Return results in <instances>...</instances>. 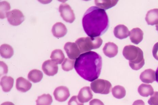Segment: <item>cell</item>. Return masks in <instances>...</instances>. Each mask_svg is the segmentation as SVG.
<instances>
[{
	"mask_svg": "<svg viewBox=\"0 0 158 105\" xmlns=\"http://www.w3.org/2000/svg\"><path fill=\"white\" fill-rule=\"evenodd\" d=\"M82 24L85 33L89 37H97L107 31L109 21L104 10L93 6L85 13L82 19Z\"/></svg>",
	"mask_w": 158,
	"mask_h": 105,
	"instance_id": "cell-1",
	"label": "cell"
},
{
	"mask_svg": "<svg viewBox=\"0 0 158 105\" xmlns=\"http://www.w3.org/2000/svg\"><path fill=\"white\" fill-rule=\"evenodd\" d=\"M102 64L101 56L96 52L90 51L81 54L76 59L74 68L81 78L92 82L99 77Z\"/></svg>",
	"mask_w": 158,
	"mask_h": 105,
	"instance_id": "cell-2",
	"label": "cell"
},
{
	"mask_svg": "<svg viewBox=\"0 0 158 105\" xmlns=\"http://www.w3.org/2000/svg\"><path fill=\"white\" fill-rule=\"evenodd\" d=\"M125 58L129 60L131 68L134 70H138L145 64L143 52L139 47L130 45L125 46L123 51Z\"/></svg>",
	"mask_w": 158,
	"mask_h": 105,
	"instance_id": "cell-3",
	"label": "cell"
},
{
	"mask_svg": "<svg viewBox=\"0 0 158 105\" xmlns=\"http://www.w3.org/2000/svg\"><path fill=\"white\" fill-rule=\"evenodd\" d=\"M103 43V40L100 37H81L75 41L80 49L81 53L90 51L94 49L99 48Z\"/></svg>",
	"mask_w": 158,
	"mask_h": 105,
	"instance_id": "cell-4",
	"label": "cell"
},
{
	"mask_svg": "<svg viewBox=\"0 0 158 105\" xmlns=\"http://www.w3.org/2000/svg\"><path fill=\"white\" fill-rule=\"evenodd\" d=\"M90 87L94 93L105 95L109 94L112 87L110 81L100 79L92 82Z\"/></svg>",
	"mask_w": 158,
	"mask_h": 105,
	"instance_id": "cell-5",
	"label": "cell"
},
{
	"mask_svg": "<svg viewBox=\"0 0 158 105\" xmlns=\"http://www.w3.org/2000/svg\"><path fill=\"white\" fill-rule=\"evenodd\" d=\"M59 11L61 17L67 22L72 23L75 19L73 11L70 5L66 3H62L59 6Z\"/></svg>",
	"mask_w": 158,
	"mask_h": 105,
	"instance_id": "cell-6",
	"label": "cell"
},
{
	"mask_svg": "<svg viewBox=\"0 0 158 105\" xmlns=\"http://www.w3.org/2000/svg\"><path fill=\"white\" fill-rule=\"evenodd\" d=\"M6 18L9 23L13 26L21 25L25 20L24 16L19 10L14 9L6 14Z\"/></svg>",
	"mask_w": 158,
	"mask_h": 105,
	"instance_id": "cell-7",
	"label": "cell"
},
{
	"mask_svg": "<svg viewBox=\"0 0 158 105\" xmlns=\"http://www.w3.org/2000/svg\"><path fill=\"white\" fill-rule=\"evenodd\" d=\"M64 49L68 57L72 60L77 59L81 53L77 45L74 42H67L64 45Z\"/></svg>",
	"mask_w": 158,
	"mask_h": 105,
	"instance_id": "cell-8",
	"label": "cell"
},
{
	"mask_svg": "<svg viewBox=\"0 0 158 105\" xmlns=\"http://www.w3.org/2000/svg\"><path fill=\"white\" fill-rule=\"evenodd\" d=\"M42 69L44 73L51 76L56 74L58 72V65L55 62L51 60L45 61L42 65Z\"/></svg>",
	"mask_w": 158,
	"mask_h": 105,
	"instance_id": "cell-9",
	"label": "cell"
},
{
	"mask_svg": "<svg viewBox=\"0 0 158 105\" xmlns=\"http://www.w3.org/2000/svg\"><path fill=\"white\" fill-rule=\"evenodd\" d=\"M55 99L60 102L66 101L70 96V91L66 87L61 86L56 88L53 93Z\"/></svg>",
	"mask_w": 158,
	"mask_h": 105,
	"instance_id": "cell-10",
	"label": "cell"
},
{
	"mask_svg": "<svg viewBox=\"0 0 158 105\" xmlns=\"http://www.w3.org/2000/svg\"><path fill=\"white\" fill-rule=\"evenodd\" d=\"M77 97L79 101L84 103L93 99V94L89 87H85L79 91Z\"/></svg>",
	"mask_w": 158,
	"mask_h": 105,
	"instance_id": "cell-11",
	"label": "cell"
},
{
	"mask_svg": "<svg viewBox=\"0 0 158 105\" xmlns=\"http://www.w3.org/2000/svg\"><path fill=\"white\" fill-rule=\"evenodd\" d=\"M52 32L54 37L59 38L64 37L67 34V29L64 24L58 22L52 26Z\"/></svg>",
	"mask_w": 158,
	"mask_h": 105,
	"instance_id": "cell-12",
	"label": "cell"
},
{
	"mask_svg": "<svg viewBox=\"0 0 158 105\" xmlns=\"http://www.w3.org/2000/svg\"><path fill=\"white\" fill-rule=\"evenodd\" d=\"M140 79L143 83H152L156 80V72L152 69H148L141 73Z\"/></svg>",
	"mask_w": 158,
	"mask_h": 105,
	"instance_id": "cell-13",
	"label": "cell"
},
{
	"mask_svg": "<svg viewBox=\"0 0 158 105\" xmlns=\"http://www.w3.org/2000/svg\"><path fill=\"white\" fill-rule=\"evenodd\" d=\"M114 33L115 37L116 38L123 39L129 37L130 32L126 26L123 25H119L114 28Z\"/></svg>",
	"mask_w": 158,
	"mask_h": 105,
	"instance_id": "cell-14",
	"label": "cell"
},
{
	"mask_svg": "<svg viewBox=\"0 0 158 105\" xmlns=\"http://www.w3.org/2000/svg\"><path fill=\"white\" fill-rule=\"evenodd\" d=\"M32 84L29 81L23 77H19L16 80V89L23 93L26 92L30 90Z\"/></svg>",
	"mask_w": 158,
	"mask_h": 105,
	"instance_id": "cell-15",
	"label": "cell"
},
{
	"mask_svg": "<svg viewBox=\"0 0 158 105\" xmlns=\"http://www.w3.org/2000/svg\"><path fill=\"white\" fill-rule=\"evenodd\" d=\"M104 54L107 57L111 58L116 56L118 53V47L112 42L106 44L103 49Z\"/></svg>",
	"mask_w": 158,
	"mask_h": 105,
	"instance_id": "cell-16",
	"label": "cell"
},
{
	"mask_svg": "<svg viewBox=\"0 0 158 105\" xmlns=\"http://www.w3.org/2000/svg\"><path fill=\"white\" fill-rule=\"evenodd\" d=\"M130 36L131 42L135 44L138 45L143 40V32L139 28H135L131 31Z\"/></svg>",
	"mask_w": 158,
	"mask_h": 105,
	"instance_id": "cell-17",
	"label": "cell"
},
{
	"mask_svg": "<svg viewBox=\"0 0 158 105\" xmlns=\"http://www.w3.org/2000/svg\"><path fill=\"white\" fill-rule=\"evenodd\" d=\"M145 19L148 25L158 24V9H152L148 11Z\"/></svg>",
	"mask_w": 158,
	"mask_h": 105,
	"instance_id": "cell-18",
	"label": "cell"
},
{
	"mask_svg": "<svg viewBox=\"0 0 158 105\" xmlns=\"http://www.w3.org/2000/svg\"><path fill=\"white\" fill-rule=\"evenodd\" d=\"M14 80L11 76H4L1 79V86L3 91L8 92L11 91L14 86Z\"/></svg>",
	"mask_w": 158,
	"mask_h": 105,
	"instance_id": "cell-19",
	"label": "cell"
},
{
	"mask_svg": "<svg viewBox=\"0 0 158 105\" xmlns=\"http://www.w3.org/2000/svg\"><path fill=\"white\" fill-rule=\"evenodd\" d=\"M138 91L140 95L143 97L152 96L154 93L153 88L151 85L144 84L140 85Z\"/></svg>",
	"mask_w": 158,
	"mask_h": 105,
	"instance_id": "cell-20",
	"label": "cell"
},
{
	"mask_svg": "<svg viewBox=\"0 0 158 105\" xmlns=\"http://www.w3.org/2000/svg\"><path fill=\"white\" fill-rule=\"evenodd\" d=\"M0 53L3 58L9 59L11 58L14 54V50L11 45L4 44L0 47Z\"/></svg>",
	"mask_w": 158,
	"mask_h": 105,
	"instance_id": "cell-21",
	"label": "cell"
},
{
	"mask_svg": "<svg viewBox=\"0 0 158 105\" xmlns=\"http://www.w3.org/2000/svg\"><path fill=\"white\" fill-rule=\"evenodd\" d=\"M43 77V74L40 70L34 69L29 72L28 75V79L33 83H35L40 82Z\"/></svg>",
	"mask_w": 158,
	"mask_h": 105,
	"instance_id": "cell-22",
	"label": "cell"
},
{
	"mask_svg": "<svg viewBox=\"0 0 158 105\" xmlns=\"http://www.w3.org/2000/svg\"><path fill=\"white\" fill-rule=\"evenodd\" d=\"M50 58L52 60L57 64H61L65 59L63 51L60 49H56L52 52Z\"/></svg>",
	"mask_w": 158,
	"mask_h": 105,
	"instance_id": "cell-23",
	"label": "cell"
},
{
	"mask_svg": "<svg viewBox=\"0 0 158 105\" xmlns=\"http://www.w3.org/2000/svg\"><path fill=\"white\" fill-rule=\"evenodd\" d=\"M118 1H95V4L98 7L105 10L110 9L115 6Z\"/></svg>",
	"mask_w": 158,
	"mask_h": 105,
	"instance_id": "cell-24",
	"label": "cell"
},
{
	"mask_svg": "<svg viewBox=\"0 0 158 105\" xmlns=\"http://www.w3.org/2000/svg\"><path fill=\"white\" fill-rule=\"evenodd\" d=\"M112 93L114 97L118 99H121L126 96V91L124 87L117 85L112 88Z\"/></svg>",
	"mask_w": 158,
	"mask_h": 105,
	"instance_id": "cell-25",
	"label": "cell"
},
{
	"mask_svg": "<svg viewBox=\"0 0 158 105\" xmlns=\"http://www.w3.org/2000/svg\"><path fill=\"white\" fill-rule=\"evenodd\" d=\"M53 101L52 98L49 94L39 96L36 100V105H51Z\"/></svg>",
	"mask_w": 158,
	"mask_h": 105,
	"instance_id": "cell-26",
	"label": "cell"
},
{
	"mask_svg": "<svg viewBox=\"0 0 158 105\" xmlns=\"http://www.w3.org/2000/svg\"><path fill=\"white\" fill-rule=\"evenodd\" d=\"M11 6L6 1L0 2V18L4 19L6 18V14L10 10Z\"/></svg>",
	"mask_w": 158,
	"mask_h": 105,
	"instance_id": "cell-27",
	"label": "cell"
},
{
	"mask_svg": "<svg viewBox=\"0 0 158 105\" xmlns=\"http://www.w3.org/2000/svg\"><path fill=\"white\" fill-rule=\"evenodd\" d=\"M75 63V60L66 58L62 64V68L65 71L68 72L71 71L73 70L74 68Z\"/></svg>",
	"mask_w": 158,
	"mask_h": 105,
	"instance_id": "cell-28",
	"label": "cell"
},
{
	"mask_svg": "<svg viewBox=\"0 0 158 105\" xmlns=\"http://www.w3.org/2000/svg\"><path fill=\"white\" fill-rule=\"evenodd\" d=\"M148 103L150 105H158V91H155L148 101Z\"/></svg>",
	"mask_w": 158,
	"mask_h": 105,
	"instance_id": "cell-29",
	"label": "cell"
},
{
	"mask_svg": "<svg viewBox=\"0 0 158 105\" xmlns=\"http://www.w3.org/2000/svg\"><path fill=\"white\" fill-rule=\"evenodd\" d=\"M68 105H84L79 101L77 96H72L68 102Z\"/></svg>",
	"mask_w": 158,
	"mask_h": 105,
	"instance_id": "cell-30",
	"label": "cell"
},
{
	"mask_svg": "<svg viewBox=\"0 0 158 105\" xmlns=\"http://www.w3.org/2000/svg\"><path fill=\"white\" fill-rule=\"evenodd\" d=\"M153 57L158 60V42L154 45L152 50Z\"/></svg>",
	"mask_w": 158,
	"mask_h": 105,
	"instance_id": "cell-31",
	"label": "cell"
},
{
	"mask_svg": "<svg viewBox=\"0 0 158 105\" xmlns=\"http://www.w3.org/2000/svg\"><path fill=\"white\" fill-rule=\"evenodd\" d=\"M89 105H105L100 99H94L91 100L89 103Z\"/></svg>",
	"mask_w": 158,
	"mask_h": 105,
	"instance_id": "cell-32",
	"label": "cell"
},
{
	"mask_svg": "<svg viewBox=\"0 0 158 105\" xmlns=\"http://www.w3.org/2000/svg\"><path fill=\"white\" fill-rule=\"evenodd\" d=\"M132 105H145V104L143 100H137L134 102Z\"/></svg>",
	"mask_w": 158,
	"mask_h": 105,
	"instance_id": "cell-33",
	"label": "cell"
},
{
	"mask_svg": "<svg viewBox=\"0 0 158 105\" xmlns=\"http://www.w3.org/2000/svg\"><path fill=\"white\" fill-rule=\"evenodd\" d=\"M1 105H15L14 103L11 102H6L4 103H2Z\"/></svg>",
	"mask_w": 158,
	"mask_h": 105,
	"instance_id": "cell-34",
	"label": "cell"
},
{
	"mask_svg": "<svg viewBox=\"0 0 158 105\" xmlns=\"http://www.w3.org/2000/svg\"><path fill=\"white\" fill-rule=\"evenodd\" d=\"M156 80L157 83H158V67L156 72Z\"/></svg>",
	"mask_w": 158,
	"mask_h": 105,
	"instance_id": "cell-35",
	"label": "cell"
},
{
	"mask_svg": "<svg viewBox=\"0 0 158 105\" xmlns=\"http://www.w3.org/2000/svg\"><path fill=\"white\" fill-rule=\"evenodd\" d=\"M156 30L158 31V24L156 26Z\"/></svg>",
	"mask_w": 158,
	"mask_h": 105,
	"instance_id": "cell-36",
	"label": "cell"
}]
</instances>
